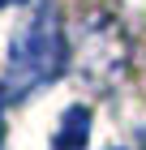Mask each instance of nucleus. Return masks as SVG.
I'll return each instance as SVG.
<instances>
[{"instance_id": "nucleus-1", "label": "nucleus", "mask_w": 146, "mask_h": 150, "mask_svg": "<svg viewBox=\"0 0 146 150\" xmlns=\"http://www.w3.org/2000/svg\"><path fill=\"white\" fill-rule=\"evenodd\" d=\"M69 64V43H65V26H60L56 4H39V9L17 26V35L9 43V64L0 77V99L17 103L30 90L56 81Z\"/></svg>"}, {"instance_id": "nucleus-2", "label": "nucleus", "mask_w": 146, "mask_h": 150, "mask_svg": "<svg viewBox=\"0 0 146 150\" xmlns=\"http://www.w3.org/2000/svg\"><path fill=\"white\" fill-rule=\"evenodd\" d=\"M78 64H82V73H90V77H116V73H125V64H129V43H125L120 26H112V22L86 26Z\"/></svg>"}, {"instance_id": "nucleus-3", "label": "nucleus", "mask_w": 146, "mask_h": 150, "mask_svg": "<svg viewBox=\"0 0 146 150\" xmlns=\"http://www.w3.org/2000/svg\"><path fill=\"white\" fill-rule=\"evenodd\" d=\"M86 137H90V107H69L60 116V129H56V142L52 150H86Z\"/></svg>"}, {"instance_id": "nucleus-4", "label": "nucleus", "mask_w": 146, "mask_h": 150, "mask_svg": "<svg viewBox=\"0 0 146 150\" xmlns=\"http://www.w3.org/2000/svg\"><path fill=\"white\" fill-rule=\"evenodd\" d=\"M9 4H26V0H0V9H9Z\"/></svg>"}, {"instance_id": "nucleus-5", "label": "nucleus", "mask_w": 146, "mask_h": 150, "mask_svg": "<svg viewBox=\"0 0 146 150\" xmlns=\"http://www.w3.org/2000/svg\"><path fill=\"white\" fill-rule=\"evenodd\" d=\"M0 150H4V120H0Z\"/></svg>"}]
</instances>
